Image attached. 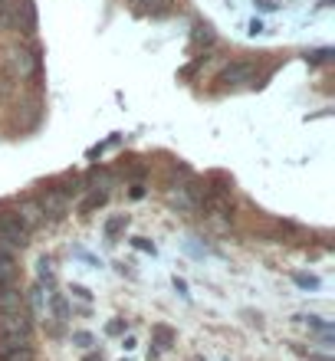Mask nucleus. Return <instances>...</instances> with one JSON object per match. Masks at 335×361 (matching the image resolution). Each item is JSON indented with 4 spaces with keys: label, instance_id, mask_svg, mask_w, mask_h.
Masks as SVG:
<instances>
[{
    "label": "nucleus",
    "instance_id": "1",
    "mask_svg": "<svg viewBox=\"0 0 335 361\" xmlns=\"http://www.w3.org/2000/svg\"><path fill=\"white\" fill-rule=\"evenodd\" d=\"M0 66L7 69L13 79H33V76H39L43 59H39V49H33V47H10V49H4V63Z\"/></svg>",
    "mask_w": 335,
    "mask_h": 361
},
{
    "label": "nucleus",
    "instance_id": "2",
    "mask_svg": "<svg viewBox=\"0 0 335 361\" xmlns=\"http://www.w3.org/2000/svg\"><path fill=\"white\" fill-rule=\"evenodd\" d=\"M37 204H39V210H43V217L59 220V217H66V214H69V204H73V197H66V194H63L56 184H49V188H43L37 194Z\"/></svg>",
    "mask_w": 335,
    "mask_h": 361
},
{
    "label": "nucleus",
    "instance_id": "3",
    "mask_svg": "<svg viewBox=\"0 0 335 361\" xmlns=\"http://www.w3.org/2000/svg\"><path fill=\"white\" fill-rule=\"evenodd\" d=\"M221 82L224 86H257V66L247 59H237L221 69Z\"/></svg>",
    "mask_w": 335,
    "mask_h": 361
},
{
    "label": "nucleus",
    "instance_id": "4",
    "mask_svg": "<svg viewBox=\"0 0 335 361\" xmlns=\"http://www.w3.org/2000/svg\"><path fill=\"white\" fill-rule=\"evenodd\" d=\"M30 332H33V315H30V309L0 312V335H23V338H30Z\"/></svg>",
    "mask_w": 335,
    "mask_h": 361
},
{
    "label": "nucleus",
    "instance_id": "5",
    "mask_svg": "<svg viewBox=\"0 0 335 361\" xmlns=\"http://www.w3.org/2000/svg\"><path fill=\"white\" fill-rule=\"evenodd\" d=\"M10 30H20L27 37L37 33V4L33 0H13V27Z\"/></svg>",
    "mask_w": 335,
    "mask_h": 361
},
{
    "label": "nucleus",
    "instance_id": "6",
    "mask_svg": "<svg viewBox=\"0 0 335 361\" xmlns=\"http://www.w3.org/2000/svg\"><path fill=\"white\" fill-rule=\"evenodd\" d=\"M13 214L20 217V224L33 233V230H39L43 224H47V217H43V210H39V204L33 197H20L17 200V207H13Z\"/></svg>",
    "mask_w": 335,
    "mask_h": 361
},
{
    "label": "nucleus",
    "instance_id": "7",
    "mask_svg": "<svg viewBox=\"0 0 335 361\" xmlns=\"http://www.w3.org/2000/svg\"><path fill=\"white\" fill-rule=\"evenodd\" d=\"M0 233L10 237V240H17L20 247H27L30 243V230L20 224V217L13 214V210H4V207H0Z\"/></svg>",
    "mask_w": 335,
    "mask_h": 361
},
{
    "label": "nucleus",
    "instance_id": "8",
    "mask_svg": "<svg viewBox=\"0 0 335 361\" xmlns=\"http://www.w3.org/2000/svg\"><path fill=\"white\" fill-rule=\"evenodd\" d=\"M20 309H27V295H23V289H20L17 283L0 286V312H20Z\"/></svg>",
    "mask_w": 335,
    "mask_h": 361
},
{
    "label": "nucleus",
    "instance_id": "9",
    "mask_svg": "<svg viewBox=\"0 0 335 361\" xmlns=\"http://www.w3.org/2000/svg\"><path fill=\"white\" fill-rule=\"evenodd\" d=\"M83 184H86V190H112L115 188V174L106 171V168H92V171L83 178Z\"/></svg>",
    "mask_w": 335,
    "mask_h": 361
},
{
    "label": "nucleus",
    "instance_id": "10",
    "mask_svg": "<svg viewBox=\"0 0 335 361\" xmlns=\"http://www.w3.org/2000/svg\"><path fill=\"white\" fill-rule=\"evenodd\" d=\"M27 302H30V309H33V319H43V312H47V293H43V283H37V286H30L27 293Z\"/></svg>",
    "mask_w": 335,
    "mask_h": 361
},
{
    "label": "nucleus",
    "instance_id": "11",
    "mask_svg": "<svg viewBox=\"0 0 335 361\" xmlns=\"http://www.w3.org/2000/svg\"><path fill=\"white\" fill-rule=\"evenodd\" d=\"M125 230H128V214H112V217L106 220V240L109 243H115Z\"/></svg>",
    "mask_w": 335,
    "mask_h": 361
},
{
    "label": "nucleus",
    "instance_id": "12",
    "mask_svg": "<svg viewBox=\"0 0 335 361\" xmlns=\"http://www.w3.org/2000/svg\"><path fill=\"white\" fill-rule=\"evenodd\" d=\"M47 305L53 309V315H56V322H66V319H69V302H66V295H63V293H53V289H49Z\"/></svg>",
    "mask_w": 335,
    "mask_h": 361
},
{
    "label": "nucleus",
    "instance_id": "13",
    "mask_svg": "<svg viewBox=\"0 0 335 361\" xmlns=\"http://www.w3.org/2000/svg\"><path fill=\"white\" fill-rule=\"evenodd\" d=\"M17 259H10V257H0V286H10V283H17Z\"/></svg>",
    "mask_w": 335,
    "mask_h": 361
},
{
    "label": "nucleus",
    "instance_id": "14",
    "mask_svg": "<svg viewBox=\"0 0 335 361\" xmlns=\"http://www.w3.org/2000/svg\"><path fill=\"white\" fill-rule=\"evenodd\" d=\"M106 200H109L106 190H92V194H89V197L79 204V210H83V214H92V210H99L102 204H106Z\"/></svg>",
    "mask_w": 335,
    "mask_h": 361
},
{
    "label": "nucleus",
    "instance_id": "15",
    "mask_svg": "<svg viewBox=\"0 0 335 361\" xmlns=\"http://www.w3.org/2000/svg\"><path fill=\"white\" fill-rule=\"evenodd\" d=\"M0 361H37V355L30 345H20V348H10V352L0 355Z\"/></svg>",
    "mask_w": 335,
    "mask_h": 361
},
{
    "label": "nucleus",
    "instance_id": "16",
    "mask_svg": "<svg viewBox=\"0 0 335 361\" xmlns=\"http://www.w3.org/2000/svg\"><path fill=\"white\" fill-rule=\"evenodd\" d=\"M152 335H154V345H158V348H171L174 345V329H168V325H154Z\"/></svg>",
    "mask_w": 335,
    "mask_h": 361
},
{
    "label": "nucleus",
    "instance_id": "17",
    "mask_svg": "<svg viewBox=\"0 0 335 361\" xmlns=\"http://www.w3.org/2000/svg\"><path fill=\"white\" fill-rule=\"evenodd\" d=\"M37 276H39V283H47L49 289H53V283H56V273H53V259L43 257L37 263Z\"/></svg>",
    "mask_w": 335,
    "mask_h": 361
},
{
    "label": "nucleus",
    "instance_id": "18",
    "mask_svg": "<svg viewBox=\"0 0 335 361\" xmlns=\"http://www.w3.org/2000/svg\"><path fill=\"white\" fill-rule=\"evenodd\" d=\"M194 39H197V43H204V47H211L214 39H217V33H214V27L211 23H194Z\"/></svg>",
    "mask_w": 335,
    "mask_h": 361
},
{
    "label": "nucleus",
    "instance_id": "19",
    "mask_svg": "<svg viewBox=\"0 0 335 361\" xmlns=\"http://www.w3.org/2000/svg\"><path fill=\"white\" fill-rule=\"evenodd\" d=\"M335 56V49L332 47H322V49H309L306 53V63L309 66H322V63H329V59Z\"/></svg>",
    "mask_w": 335,
    "mask_h": 361
},
{
    "label": "nucleus",
    "instance_id": "20",
    "mask_svg": "<svg viewBox=\"0 0 335 361\" xmlns=\"http://www.w3.org/2000/svg\"><path fill=\"white\" fill-rule=\"evenodd\" d=\"M13 27V0H0V30Z\"/></svg>",
    "mask_w": 335,
    "mask_h": 361
},
{
    "label": "nucleus",
    "instance_id": "21",
    "mask_svg": "<svg viewBox=\"0 0 335 361\" xmlns=\"http://www.w3.org/2000/svg\"><path fill=\"white\" fill-rule=\"evenodd\" d=\"M293 283H296L299 289H312V293L319 289V279L316 276H309V273H293Z\"/></svg>",
    "mask_w": 335,
    "mask_h": 361
},
{
    "label": "nucleus",
    "instance_id": "22",
    "mask_svg": "<svg viewBox=\"0 0 335 361\" xmlns=\"http://www.w3.org/2000/svg\"><path fill=\"white\" fill-rule=\"evenodd\" d=\"M92 342H96V338L89 332H73V345H79V348H92Z\"/></svg>",
    "mask_w": 335,
    "mask_h": 361
},
{
    "label": "nucleus",
    "instance_id": "23",
    "mask_svg": "<svg viewBox=\"0 0 335 361\" xmlns=\"http://www.w3.org/2000/svg\"><path fill=\"white\" fill-rule=\"evenodd\" d=\"M145 194H148V188H145L142 180H135V184H132V190H128V197H132V200H142Z\"/></svg>",
    "mask_w": 335,
    "mask_h": 361
},
{
    "label": "nucleus",
    "instance_id": "24",
    "mask_svg": "<svg viewBox=\"0 0 335 361\" xmlns=\"http://www.w3.org/2000/svg\"><path fill=\"white\" fill-rule=\"evenodd\" d=\"M132 243H135V250H145V253H152V257H154V243H152V240H145V237H135Z\"/></svg>",
    "mask_w": 335,
    "mask_h": 361
},
{
    "label": "nucleus",
    "instance_id": "25",
    "mask_svg": "<svg viewBox=\"0 0 335 361\" xmlns=\"http://www.w3.org/2000/svg\"><path fill=\"white\" fill-rule=\"evenodd\" d=\"M106 332H109V335H122V332H125V322H122V319H115V322L106 325Z\"/></svg>",
    "mask_w": 335,
    "mask_h": 361
},
{
    "label": "nucleus",
    "instance_id": "26",
    "mask_svg": "<svg viewBox=\"0 0 335 361\" xmlns=\"http://www.w3.org/2000/svg\"><path fill=\"white\" fill-rule=\"evenodd\" d=\"M253 4H257L260 13H273V10H276V4H273V0H253Z\"/></svg>",
    "mask_w": 335,
    "mask_h": 361
},
{
    "label": "nucleus",
    "instance_id": "27",
    "mask_svg": "<svg viewBox=\"0 0 335 361\" xmlns=\"http://www.w3.org/2000/svg\"><path fill=\"white\" fill-rule=\"evenodd\" d=\"M73 295H79V299H86V302L92 299V293H89L86 286H73Z\"/></svg>",
    "mask_w": 335,
    "mask_h": 361
},
{
    "label": "nucleus",
    "instance_id": "28",
    "mask_svg": "<svg viewBox=\"0 0 335 361\" xmlns=\"http://www.w3.org/2000/svg\"><path fill=\"white\" fill-rule=\"evenodd\" d=\"M174 293L188 295V283H184V279H178V276H174Z\"/></svg>",
    "mask_w": 335,
    "mask_h": 361
},
{
    "label": "nucleus",
    "instance_id": "29",
    "mask_svg": "<svg viewBox=\"0 0 335 361\" xmlns=\"http://www.w3.org/2000/svg\"><path fill=\"white\" fill-rule=\"evenodd\" d=\"M250 33H253V37H257V33H263V20H253V23H250Z\"/></svg>",
    "mask_w": 335,
    "mask_h": 361
},
{
    "label": "nucleus",
    "instance_id": "30",
    "mask_svg": "<svg viewBox=\"0 0 335 361\" xmlns=\"http://www.w3.org/2000/svg\"><path fill=\"white\" fill-rule=\"evenodd\" d=\"M128 4H135V7H138V10H148V7H152V4H154V0H128Z\"/></svg>",
    "mask_w": 335,
    "mask_h": 361
},
{
    "label": "nucleus",
    "instance_id": "31",
    "mask_svg": "<svg viewBox=\"0 0 335 361\" xmlns=\"http://www.w3.org/2000/svg\"><path fill=\"white\" fill-rule=\"evenodd\" d=\"M86 361H102V355H96V352H89V355H86Z\"/></svg>",
    "mask_w": 335,
    "mask_h": 361
},
{
    "label": "nucleus",
    "instance_id": "32",
    "mask_svg": "<svg viewBox=\"0 0 335 361\" xmlns=\"http://www.w3.org/2000/svg\"><path fill=\"white\" fill-rule=\"evenodd\" d=\"M309 361H332V358H322V355H309Z\"/></svg>",
    "mask_w": 335,
    "mask_h": 361
}]
</instances>
